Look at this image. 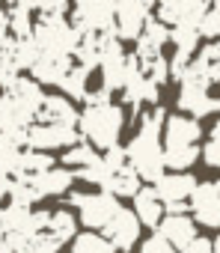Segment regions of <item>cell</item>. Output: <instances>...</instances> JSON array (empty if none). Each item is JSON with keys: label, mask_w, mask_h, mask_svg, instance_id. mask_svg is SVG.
Returning <instances> with one entry per match:
<instances>
[{"label": "cell", "mask_w": 220, "mask_h": 253, "mask_svg": "<svg viewBox=\"0 0 220 253\" xmlns=\"http://www.w3.org/2000/svg\"><path fill=\"white\" fill-rule=\"evenodd\" d=\"M164 119H167V113H164L161 104L155 110L143 113L137 134L125 146V158L134 167V173L140 176V182H152L155 185L164 176V170H167L164 167V146L158 143L161 140V128H164Z\"/></svg>", "instance_id": "1"}, {"label": "cell", "mask_w": 220, "mask_h": 253, "mask_svg": "<svg viewBox=\"0 0 220 253\" xmlns=\"http://www.w3.org/2000/svg\"><path fill=\"white\" fill-rule=\"evenodd\" d=\"M122 125H125V113L119 104H86L83 113L77 116V131L80 137L95 146V149H110V146H119V134H122Z\"/></svg>", "instance_id": "2"}, {"label": "cell", "mask_w": 220, "mask_h": 253, "mask_svg": "<svg viewBox=\"0 0 220 253\" xmlns=\"http://www.w3.org/2000/svg\"><path fill=\"white\" fill-rule=\"evenodd\" d=\"M80 33L66 21V15H39L33 24V42L39 45V54H72Z\"/></svg>", "instance_id": "3"}, {"label": "cell", "mask_w": 220, "mask_h": 253, "mask_svg": "<svg viewBox=\"0 0 220 253\" xmlns=\"http://www.w3.org/2000/svg\"><path fill=\"white\" fill-rule=\"evenodd\" d=\"M69 203L77 209V220L86 229H104L107 220L116 214L119 200L110 191H89V194H72Z\"/></svg>", "instance_id": "4"}, {"label": "cell", "mask_w": 220, "mask_h": 253, "mask_svg": "<svg viewBox=\"0 0 220 253\" xmlns=\"http://www.w3.org/2000/svg\"><path fill=\"white\" fill-rule=\"evenodd\" d=\"M110 6H113V27L110 30L119 42H128L140 36L143 24L155 9V0H110Z\"/></svg>", "instance_id": "5"}, {"label": "cell", "mask_w": 220, "mask_h": 253, "mask_svg": "<svg viewBox=\"0 0 220 253\" xmlns=\"http://www.w3.org/2000/svg\"><path fill=\"white\" fill-rule=\"evenodd\" d=\"M80 140V131L74 125H57V122H30L27 134H24V149H39V152H51V149H69Z\"/></svg>", "instance_id": "6"}, {"label": "cell", "mask_w": 220, "mask_h": 253, "mask_svg": "<svg viewBox=\"0 0 220 253\" xmlns=\"http://www.w3.org/2000/svg\"><path fill=\"white\" fill-rule=\"evenodd\" d=\"M152 188L161 197L167 214H184L187 211V197L196 188V176H190L187 170H179V173L173 170V173H164Z\"/></svg>", "instance_id": "7"}, {"label": "cell", "mask_w": 220, "mask_h": 253, "mask_svg": "<svg viewBox=\"0 0 220 253\" xmlns=\"http://www.w3.org/2000/svg\"><path fill=\"white\" fill-rule=\"evenodd\" d=\"M72 27L77 33H107L113 27L110 0H72Z\"/></svg>", "instance_id": "8"}, {"label": "cell", "mask_w": 220, "mask_h": 253, "mask_svg": "<svg viewBox=\"0 0 220 253\" xmlns=\"http://www.w3.org/2000/svg\"><path fill=\"white\" fill-rule=\"evenodd\" d=\"M187 209L193 214V223H202L208 229L220 226V194L214 182H196L193 194L187 197Z\"/></svg>", "instance_id": "9"}, {"label": "cell", "mask_w": 220, "mask_h": 253, "mask_svg": "<svg viewBox=\"0 0 220 253\" xmlns=\"http://www.w3.org/2000/svg\"><path fill=\"white\" fill-rule=\"evenodd\" d=\"M140 220H137V214L131 211V209H116V214L107 220V226L101 229V235L113 244L116 250H122V253H128V250H134V244H137V238H140Z\"/></svg>", "instance_id": "10"}, {"label": "cell", "mask_w": 220, "mask_h": 253, "mask_svg": "<svg viewBox=\"0 0 220 253\" xmlns=\"http://www.w3.org/2000/svg\"><path fill=\"white\" fill-rule=\"evenodd\" d=\"M179 107L190 116H208L217 107V98L211 95V89L205 84H196V81H182V92H179Z\"/></svg>", "instance_id": "11"}, {"label": "cell", "mask_w": 220, "mask_h": 253, "mask_svg": "<svg viewBox=\"0 0 220 253\" xmlns=\"http://www.w3.org/2000/svg\"><path fill=\"white\" fill-rule=\"evenodd\" d=\"M24 179H30V185H33V191L39 194V200L42 197H60V194H69L72 191V185H74V173L69 170V167H48L45 173H36V176H24Z\"/></svg>", "instance_id": "12"}, {"label": "cell", "mask_w": 220, "mask_h": 253, "mask_svg": "<svg viewBox=\"0 0 220 253\" xmlns=\"http://www.w3.org/2000/svg\"><path fill=\"white\" fill-rule=\"evenodd\" d=\"M202 128L193 116H167L164 119V146H187V143H199Z\"/></svg>", "instance_id": "13"}, {"label": "cell", "mask_w": 220, "mask_h": 253, "mask_svg": "<svg viewBox=\"0 0 220 253\" xmlns=\"http://www.w3.org/2000/svg\"><path fill=\"white\" fill-rule=\"evenodd\" d=\"M72 66V54H39V60L30 66V78L36 84H60Z\"/></svg>", "instance_id": "14"}, {"label": "cell", "mask_w": 220, "mask_h": 253, "mask_svg": "<svg viewBox=\"0 0 220 253\" xmlns=\"http://www.w3.org/2000/svg\"><path fill=\"white\" fill-rule=\"evenodd\" d=\"M134 42H137V48H134V57H137V60L155 57V54H161V48L170 42V27H167V24H161L155 15H149V21L143 24L140 36H137Z\"/></svg>", "instance_id": "15"}, {"label": "cell", "mask_w": 220, "mask_h": 253, "mask_svg": "<svg viewBox=\"0 0 220 253\" xmlns=\"http://www.w3.org/2000/svg\"><path fill=\"white\" fill-rule=\"evenodd\" d=\"M155 232H161L176 250H182L187 241L196 238V223H193V217H187V214H164L161 223L155 226Z\"/></svg>", "instance_id": "16"}, {"label": "cell", "mask_w": 220, "mask_h": 253, "mask_svg": "<svg viewBox=\"0 0 220 253\" xmlns=\"http://www.w3.org/2000/svg\"><path fill=\"white\" fill-rule=\"evenodd\" d=\"M77 107L72 104V98L66 95H45L39 113H36V122H57V125H74L77 128Z\"/></svg>", "instance_id": "17"}, {"label": "cell", "mask_w": 220, "mask_h": 253, "mask_svg": "<svg viewBox=\"0 0 220 253\" xmlns=\"http://www.w3.org/2000/svg\"><path fill=\"white\" fill-rule=\"evenodd\" d=\"M134 214H137V220L143 223V226H158L161 223V217L167 214L164 211V203H161V197L155 194V188H140L137 194H134Z\"/></svg>", "instance_id": "18"}, {"label": "cell", "mask_w": 220, "mask_h": 253, "mask_svg": "<svg viewBox=\"0 0 220 253\" xmlns=\"http://www.w3.org/2000/svg\"><path fill=\"white\" fill-rule=\"evenodd\" d=\"M140 188H143L140 185V176L134 173L131 164H125V167H119V170L110 173V179H107V185L101 191H110L113 197H134Z\"/></svg>", "instance_id": "19"}, {"label": "cell", "mask_w": 220, "mask_h": 253, "mask_svg": "<svg viewBox=\"0 0 220 253\" xmlns=\"http://www.w3.org/2000/svg\"><path fill=\"white\" fill-rule=\"evenodd\" d=\"M45 232H48L51 238H57L60 244H66V241H72V238L77 235V217H74L72 211H66V209L51 211V214H48V223H45Z\"/></svg>", "instance_id": "20"}, {"label": "cell", "mask_w": 220, "mask_h": 253, "mask_svg": "<svg viewBox=\"0 0 220 253\" xmlns=\"http://www.w3.org/2000/svg\"><path fill=\"white\" fill-rule=\"evenodd\" d=\"M72 253H116V247L98 229H86V232H77L72 238Z\"/></svg>", "instance_id": "21"}, {"label": "cell", "mask_w": 220, "mask_h": 253, "mask_svg": "<svg viewBox=\"0 0 220 253\" xmlns=\"http://www.w3.org/2000/svg\"><path fill=\"white\" fill-rule=\"evenodd\" d=\"M95 158H98V149H95V146H89L86 140H77L74 146H69V149L63 152L60 164H63V167H69L72 173H77V170L89 167V164H92Z\"/></svg>", "instance_id": "22"}, {"label": "cell", "mask_w": 220, "mask_h": 253, "mask_svg": "<svg viewBox=\"0 0 220 253\" xmlns=\"http://www.w3.org/2000/svg\"><path fill=\"white\" fill-rule=\"evenodd\" d=\"M54 155L51 152H39V149H21L18 155V176H36L45 173L48 167H54Z\"/></svg>", "instance_id": "23"}, {"label": "cell", "mask_w": 220, "mask_h": 253, "mask_svg": "<svg viewBox=\"0 0 220 253\" xmlns=\"http://www.w3.org/2000/svg\"><path fill=\"white\" fill-rule=\"evenodd\" d=\"M170 39L176 42V51H182V54H196V45H199V30H196V24L193 21H179V24H173V30H170Z\"/></svg>", "instance_id": "24"}, {"label": "cell", "mask_w": 220, "mask_h": 253, "mask_svg": "<svg viewBox=\"0 0 220 253\" xmlns=\"http://www.w3.org/2000/svg\"><path fill=\"white\" fill-rule=\"evenodd\" d=\"M86 84H89V69L80 66V63H74L57 86H60L69 98H83V95H86Z\"/></svg>", "instance_id": "25"}, {"label": "cell", "mask_w": 220, "mask_h": 253, "mask_svg": "<svg viewBox=\"0 0 220 253\" xmlns=\"http://www.w3.org/2000/svg\"><path fill=\"white\" fill-rule=\"evenodd\" d=\"M199 158V149L196 143H187V146H164V167L170 170H187L193 161Z\"/></svg>", "instance_id": "26"}, {"label": "cell", "mask_w": 220, "mask_h": 253, "mask_svg": "<svg viewBox=\"0 0 220 253\" xmlns=\"http://www.w3.org/2000/svg\"><path fill=\"white\" fill-rule=\"evenodd\" d=\"M140 72H143L146 81H152V84H158V86L170 81V63H167L164 54H155V57L140 60Z\"/></svg>", "instance_id": "27"}, {"label": "cell", "mask_w": 220, "mask_h": 253, "mask_svg": "<svg viewBox=\"0 0 220 253\" xmlns=\"http://www.w3.org/2000/svg\"><path fill=\"white\" fill-rule=\"evenodd\" d=\"M196 30H199V36H205V39H220V12L211 6V9H205L199 18H196Z\"/></svg>", "instance_id": "28"}, {"label": "cell", "mask_w": 220, "mask_h": 253, "mask_svg": "<svg viewBox=\"0 0 220 253\" xmlns=\"http://www.w3.org/2000/svg\"><path fill=\"white\" fill-rule=\"evenodd\" d=\"M140 253H179V250H176V247H173V244L161 235V232H155L152 238H146V241H143Z\"/></svg>", "instance_id": "29"}, {"label": "cell", "mask_w": 220, "mask_h": 253, "mask_svg": "<svg viewBox=\"0 0 220 253\" xmlns=\"http://www.w3.org/2000/svg\"><path fill=\"white\" fill-rule=\"evenodd\" d=\"M202 158L208 167H217L220 170V140H208L205 149H202Z\"/></svg>", "instance_id": "30"}, {"label": "cell", "mask_w": 220, "mask_h": 253, "mask_svg": "<svg viewBox=\"0 0 220 253\" xmlns=\"http://www.w3.org/2000/svg\"><path fill=\"white\" fill-rule=\"evenodd\" d=\"M179 253H211V241L196 235V238H193V241H187V244H184Z\"/></svg>", "instance_id": "31"}, {"label": "cell", "mask_w": 220, "mask_h": 253, "mask_svg": "<svg viewBox=\"0 0 220 253\" xmlns=\"http://www.w3.org/2000/svg\"><path fill=\"white\" fill-rule=\"evenodd\" d=\"M6 24H9V6L0 3V27H6Z\"/></svg>", "instance_id": "32"}, {"label": "cell", "mask_w": 220, "mask_h": 253, "mask_svg": "<svg viewBox=\"0 0 220 253\" xmlns=\"http://www.w3.org/2000/svg\"><path fill=\"white\" fill-rule=\"evenodd\" d=\"M211 140H220V119L214 122V128H211Z\"/></svg>", "instance_id": "33"}, {"label": "cell", "mask_w": 220, "mask_h": 253, "mask_svg": "<svg viewBox=\"0 0 220 253\" xmlns=\"http://www.w3.org/2000/svg\"><path fill=\"white\" fill-rule=\"evenodd\" d=\"M211 253H220V235H217V238L211 241Z\"/></svg>", "instance_id": "34"}, {"label": "cell", "mask_w": 220, "mask_h": 253, "mask_svg": "<svg viewBox=\"0 0 220 253\" xmlns=\"http://www.w3.org/2000/svg\"><path fill=\"white\" fill-rule=\"evenodd\" d=\"M214 9H217V12H220V0H214Z\"/></svg>", "instance_id": "35"}, {"label": "cell", "mask_w": 220, "mask_h": 253, "mask_svg": "<svg viewBox=\"0 0 220 253\" xmlns=\"http://www.w3.org/2000/svg\"><path fill=\"white\" fill-rule=\"evenodd\" d=\"M214 185H217V194H220V182H214Z\"/></svg>", "instance_id": "36"}]
</instances>
